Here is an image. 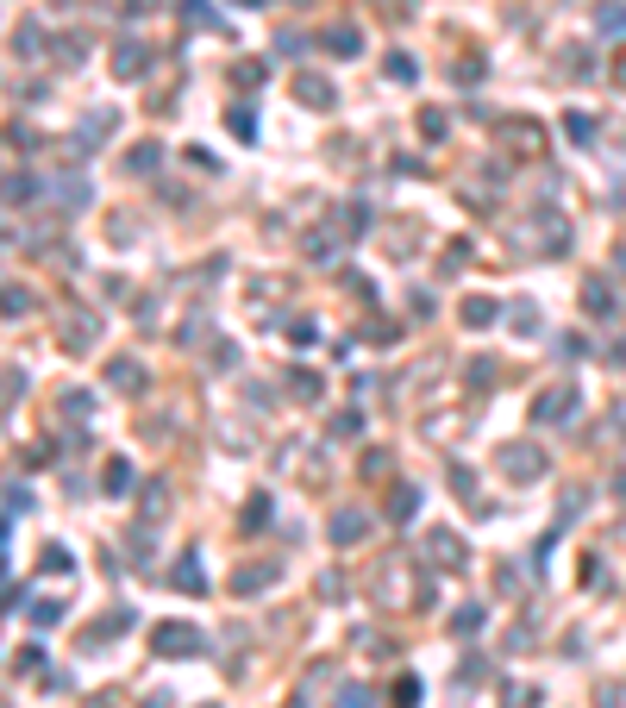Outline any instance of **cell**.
I'll use <instances>...</instances> for the list:
<instances>
[{"label": "cell", "instance_id": "6", "mask_svg": "<svg viewBox=\"0 0 626 708\" xmlns=\"http://www.w3.org/2000/svg\"><path fill=\"white\" fill-rule=\"evenodd\" d=\"M413 508H420V489H407V483H401V489L388 495V521H413Z\"/></svg>", "mask_w": 626, "mask_h": 708}, {"label": "cell", "instance_id": "11", "mask_svg": "<svg viewBox=\"0 0 626 708\" xmlns=\"http://www.w3.org/2000/svg\"><path fill=\"white\" fill-rule=\"evenodd\" d=\"M388 696H395V708H413V703H420V677H401Z\"/></svg>", "mask_w": 626, "mask_h": 708}, {"label": "cell", "instance_id": "18", "mask_svg": "<svg viewBox=\"0 0 626 708\" xmlns=\"http://www.w3.org/2000/svg\"><path fill=\"white\" fill-rule=\"evenodd\" d=\"M0 195H6V201H25V195H32V182H25V176H6V182H0Z\"/></svg>", "mask_w": 626, "mask_h": 708}, {"label": "cell", "instance_id": "21", "mask_svg": "<svg viewBox=\"0 0 626 708\" xmlns=\"http://www.w3.org/2000/svg\"><path fill=\"white\" fill-rule=\"evenodd\" d=\"M513 332H539V320H532V307H526V301L513 307Z\"/></svg>", "mask_w": 626, "mask_h": 708}, {"label": "cell", "instance_id": "20", "mask_svg": "<svg viewBox=\"0 0 626 708\" xmlns=\"http://www.w3.org/2000/svg\"><path fill=\"white\" fill-rule=\"evenodd\" d=\"M595 25H602V32H626V13L621 6H608V13H595Z\"/></svg>", "mask_w": 626, "mask_h": 708}, {"label": "cell", "instance_id": "10", "mask_svg": "<svg viewBox=\"0 0 626 708\" xmlns=\"http://www.w3.org/2000/svg\"><path fill=\"white\" fill-rule=\"evenodd\" d=\"M583 301H589V313H614V295H608L602 283H589V288H583Z\"/></svg>", "mask_w": 626, "mask_h": 708}, {"label": "cell", "instance_id": "12", "mask_svg": "<svg viewBox=\"0 0 626 708\" xmlns=\"http://www.w3.org/2000/svg\"><path fill=\"white\" fill-rule=\"evenodd\" d=\"M176 583H182V589H207V576H201V565H195V552H188V565H176Z\"/></svg>", "mask_w": 626, "mask_h": 708}, {"label": "cell", "instance_id": "1", "mask_svg": "<svg viewBox=\"0 0 626 708\" xmlns=\"http://www.w3.org/2000/svg\"><path fill=\"white\" fill-rule=\"evenodd\" d=\"M150 652L157 658H188V652H201V633L182 627V621H163V627H150Z\"/></svg>", "mask_w": 626, "mask_h": 708}, {"label": "cell", "instance_id": "24", "mask_svg": "<svg viewBox=\"0 0 626 708\" xmlns=\"http://www.w3.org/2000/svg\"><path fill=\"white\" fill-rule=\"evenodd\" d=\"M614 364H626V345H614Z\"/></svg>", "mask_w": 626, "mask_h": 708}, {"label": "cell", "instance_id": "23", "mask_svg": "<svg viewBox=\"0 0 626 708\" xmlns=\"http://www.w3.org/2000/svg\"><path fill=\"white\" fill-rule=\"evenodd\" d=\"M144 708H169V696H144Z\"/></svg>", "mask_w": 626, "mask_h": 708}, {"label": "cell", "instance_id": "17", "mask_svg": "<svg viewBox=\"0 0 626 708\" xmlns=\"http://www.w3.org/2000/svg\"><path fill=\"white\" fill-rule=\"evenodd\" d=\"M157 157H163L157 144H138V150H132V169H157Z\"/></svg>", "mask_w": 626, "mask_h": 708}, {"label": "cell", "instance_id": "9", "mask_svg": "<svg viewBox=\"0 0 626 708\" xmlns=\"http://www.w3.org/2000/svg\"><path fill=\"white\" fill-rule=\"evenodd\" d=\"M495 320V301H464V326H489Z\"/></svg>", "mask_w": 626, "mask_h": 708}, {"label": "cell", "instance_id": "7", "mask_svg": "<svg viewBox=\"0 0 626 708\" xmlns=\"http://www.w3.org/2000/svg\"><path fill=\"white\" fill-rule=\"evenodd\" d=\"M332 540H339V546L364 540V514H339V521H332Z\"/></svg>", "mask_w": 626, "mask_h": 708}, {"label": "cell", "instance_id": "19", "mask_svg": "<svg viewBox=\"0 0 626 708\" xmlns=\"http://www.w3.org/2000/svg\"><path fill=\"white\" fill-rule=\"evenodd\" d=\"M57 614H63V602H38V608H32L38 627H57Z\"/></svg>", "mask_w": 626, "mask_h": 708}, {"label": "cell", "instance_id": "3", "mask_svg": "<svg viewBox=\"0 0 626 708\" xmlns=\"http://www.w3.org/2000/svg\"><path fill=\"white\" fill-rule=\"evenodd\" d=\"M532 414H539V421H545V426H564V421H570V414H576V389H570V383H558V389H545Z\"/></svg>", "mask_w": 626, "mask_h": 708}, {"label": "cell", "instance_id": "4", "mask_svg": "<svg viewBox=\"0 0 626 708\" xmlns=\"http://www.w3.org/2000/svg\"><path fill=\"white\" fill-rule=\"evenodd\" d=\"M295 95L313 107H332V82H320V76H295Z\"/></svg>", "mask_w": 626, "mask_h": 708}, {"label": "cell", "instance_id": "13", "mask_svg": "<svg viewBox=\"0 0 626 708\" xmlns=\"http://www.w3.org/2000/svg\"><path fill=\"white\" fill-rule=\"evenodd\" d=\"M107 377H113V383H120V389H138V383H144V370H138V364H113V370H107Z\"/></svg>", "mask_w": 626, "mask_h": 708}, {"label": "cell", "instance_id": "15", "mask_svg": "<svg viewBox=\"0 0 626 708\" xmlns=\"http://www.w3.org/2000/svg\"><path fill=\"white\" fill-rule=\"evenodd\" d=\"M25 307H32L25 288H6V295H0V313H25Z\"/></svg>", "mask_w": 626, "mask_h": 708}, {"label": "cell", "instance_id": "22", "mask_svg": "<svg viewBox=\"0 0 626 708\" xmlns=\"http://www.w3.org/2000/svg\"><path fill=\"white\" fill-rule=\"evenodd\" d=\"M602 708H626V684H608L602 690Z\"/></svg>", "mask_w": 626, "mask_h": 708}, {"label": "cell", "instance_id": "8", "mask_svg": "<svg viewBox=\"0 0 626 708\" xmlns=\"http://www.w3.org/2000/svg\"><path fill=\"white\" fill-rule=\"evenodd\" d=\"M263 583H276V565H257V570H239V595H250V589H263Z\"/></svg>", "mask_w": 626, "mask_h": 708}, {"label": "cell", "instance_id": "5", "mask_svg": "<svg viewBox=\"0 0 626 708\" xmlns=\"http://www.w3.org/2000/svg\"><path fill=\"white\" fill-rule=\"evenodd\" d=\"M426 546H432V558H439V565H464V540H458V533H432Z\"/></svg>", "mask_w": 626, "mask_h": 708}, {"label": "cell", "instance_id": "16", "mask_svg": "<svg viewBox=\"0 0 626 708\" xmlns=\"http://www.w3.org/2000/svg\"><path fill=\"white\" fill-rule=\"evenodd\" d=\"M326 44H332V50H358V44H364V38H358V32H345V25H339V32H326Z\"/></svg>", "mask_w": 626, "mask_h": 708}, {"label": "cell", "instance_id": "2", "mask_svg": "<svg viewBox=\"0 0 626 708\" xmlns=\"http://www.w3.org/2000/svg\"><path fill=\"white\" fill-rule=\"evenodd\" d=\"M501 470H507L513 483H539V477H545V458H539L532 445H507V451H501Z\"/></svg>", "mask_w": 626, "mask_h": 708}, {"label": "cell", "instance_id": "14", "mask_svg": "<svg viewBox=\"0 0 626 708\" xmlns=\"http://www.w3.org/2000/svg\"><path fill=\"white\" fill-rule=\"evenodd\" d=\"M339 708H370V690H364V684H345V690H339Z\"/></svg>", "mask_w": 626, "mask_h": 708}]
</instances>
